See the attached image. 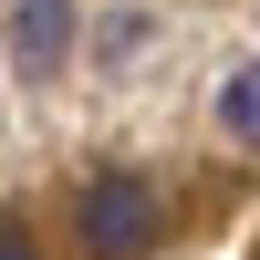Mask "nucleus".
Returning a JSON list of instances; mask_svg holds the SVG:
<instances>
[{
    "label": "nucleus",
    "instance_id": "nucleus-1",
    "mask_svg": "<svg viewBox=\"0 0 260 260\" xmlns=\"http://www.w3.org/2000/svg\"><path fill=\"white\" fill-rule=\"evenodd\" d=\"M73 229H83V250H94V260H146L167 219H156V187L115 167V177H94V187L73 198Z\"/></svg>",
    "mask_w": 260,
    "mask_h": 260
},
{
    "label": "nucleus",
    "instance_id": "nucleus-2",
    "mask_svg": "<svg viewBox=\"0 0 260 260\" xmlns=\"http://www.w3.org/2000/svg\"><path fill=\"white\" fill-rule=\"evenodd\" d=\"M11 62L31 83H52L73 62V0H11Z\"/></svg>",
    "mask_w": 260,
    "mask_h": 260
},
{
    "label": "nucleus",
    "instance_id": "nucleus-3",
    "mask_svg": "<svg viewBox=\"0 0 260 260\" xmlns=\"http://www.w3.org/2000/svg\"><path fill=\"white\" fill-rule=\"evenodd\" d=\"M219 125H229L240 146H260V62H240V73L219 83Z\"/></svg>",
    "mask_w": 260,
    "mask_h": 260
},
{
    "label": "nucleus",
    "instance_id": "nucleus-4",
    "mask_svg": "<svg viewBox=\"0 0 260 260\" xmlns=\"http://www.w3.org/2000/svg\"><path fill=\"white\" fill-rule=\"evenodd\" d=\"M0 260H31V240H21V229H11V219H0Z\"/></svg>",
    "mask_w": 260,
    "mask_h": 260
}]
</instances>
